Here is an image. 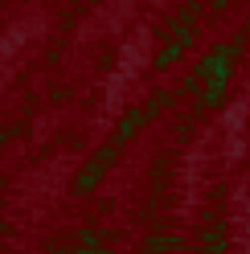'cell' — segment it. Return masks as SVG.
<instances>
[{
    "instance_id": "1",
    "label": "cell",
    "mask_w": 250,
    "mask_h": 254,
    "mask_svg": "<svg viewBox=\"0 0 250 254\" xmlns=\"http://www.w3.org/2000/svg\"><path fill=\"white\" fill-rule=\"evenodd\" d=\"M217 4H226V0H217Z\"/></svg>"
}]
</instances>
